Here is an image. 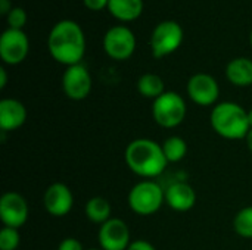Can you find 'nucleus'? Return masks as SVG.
Returning <instances> with one entry per match:
<instances>
[{"mask_svg":"<svg viewBox=\"0 0 252 250\" xmlns=\"http://www.w3.org/2000/svg\"><path fill=\"white\" fill-rule=\"evenodd\" d=\"M233 228L242 239H252V206H247L236 214Z\"/></svg>","mask_w":252,"mask_h":250,"instance_id":"obj_21","label":"nucleus"},{"mask_svg":"<svg viewBox=\"0 0 252 250\" xmlns=\"http://www.w3.org/2000/svg\"><path fill=\"white\" fill-rule=\"evenodd\" d=\"M108 10L121 22L136 21L143 12V0H109Z\"/></svg>","mask_w":252,"mask_h":250,"instance_id":"obj_17","label":"nucleus"},{"mask_svg":"<svg viewBox=\"0 0 252 250\" xmlns=\"http://www.w3.org/2000/svg\"><path fill=\"white\" fill-rule=\"evenodd\" d=\"M6 22L9 28L22 29L27 24V12L22 7H12V10L6 15Z\"/></svg>","mask_w":252,"mask_h":250,"instance_id":"obj_23","label":"nucleus"},{"mask_svg":"<svg viewBox=\"0 0 252 250\" xmlns=\"http://www.w3.org/2000/svg\"><path fill=\"white\" fill-rule=\"evenodd\" d=\"M58 250H86L83 248L81 242L75 237H66L63 239L59 246H58Z\"/></svg>","mask_w":252,"mask_h":250,"instance_id":"obj_24","label":"nucleus"},{"mask_svg":"<svg viewBox=\"0 0 252 250\" xmlns=\"http://www.w3.org/2000/svg\"><path fill=\"white\" fill-rule=\"evenodd\" d=\"M165 203L176 212H188L196 203V193L188 183H173L165 189Z\"/></svg>","mask_w":252,"mask_h":250,"instance_id":"obj_14","label":"nucleus"},{"mask_svg":"<svg viewBox=\"0 0 252 250\" xmlns=\"http://www.w3.org/2000/svg\"><path fill=\"white\" fill-rule=\"evenodd\" d=\"M124 161L131 172L146 180L159 177L168 165L162 146L151 139L130 141L124 152Z\"/></svg>","mask_w":252,"mask_h":250,"instance_id":"obj_2","label":"nucleus"},{"mask_svg":"<svg viewBox=\"0 0 252 250\" xmlns=\"http://www.w3.org/2000/svg\"><path fill=\"white\" fill-rule=\"evenodd\" d=\"M130 209L140 217L157 214L165 202V190L154 180H142L128 193Z\"/></svg>","mask_w":252,"mask_h":250,"instance_id":"obj_4","label":"nucleus"},{"mask_svg":"<svg viewBox=\"0 0 252 250\" xmlns=\"http://www.w3.org/2000/svg\"><path fill=\"white\" fill-rule=\"evenodd\" d=\"M43 205L47 214L56 218L66 217L74 206V196L71 189L63 183H53L43 194Z\"/></svg>","mask_w":252,"mask_h":250,"instance_id":"obj_13","label":"nucleus"},{"mask_svg":"<svg viewBox=\"0 0 252 250\" xmlns=\"http://www.w3.org/2000/svg\"><path fill=\"white\" fill-rule=\"evenodd\" d=\"M21 237L16 228L3 227L0 230V250H16L19 248Z\"/></svg>","mask_w":252,"mask_h":250,"instance_id":"obj_22","label":"nucleus"},{"mask_svg":"<svg viewBox=\"0 0 252 250\" xmlns=\"http://www.w3.org/2000/svg\"><path fill=\"white\" fill-rule=\"evenodd\" d=\"M111 212L112 208L109 200L102 196H94L89 199L86 203V217L93 224H99V225L105 224L106 221L111 220Z\"/></svg>","mask_w":252,"mask_h":250,"instance_id":"obj_18","label":"nucleus"},{"mask_svg":"<svg viewBox=\"0 0 252 250\" xmlns=\"http://www.w3.org/2000/svg\"><path fill=\"white\" fill-rule=\"evenodd\" d=\"M250 41H251V46H252V31H251V35H250Z\"/></svg>","mask_w":252,"mask_h":250,"instance_id":"obj_31","label":"nucleus"},{"mask_svg":"<svg viewBox=\"0 0 252 250\" xmlns=\"http://www.w3.org/2000/svg\"><path fill=\"white\" fill-rule=\"evenodd\" d=\"M28 203L16 192H6L0 199V220L4 227L19 230L28 220Z\"/></svg>","mask_w":252,"mask_h":250,"instance_id":"obj_11","label":"nucleus"},{"mask_svg":"<svg viewBox=\"0 0 252 250\" xmlns=\"http://www.w3.org/2000/svg\"><path fill=\"white\" fill-rule=\"evenodd\" d=\"M245 141H247V146H248V149L252 152V128L250 130V133L247 134V137H245Z\"/></svg>","mask_w":252,"mask_h":250,"instance_id":"obj_29","label":"nucleus"},{"mask_svg":"<svg viewBox=\"0 0 252 250\" xmlns=\"http://www.w3.org/2000/svg\"><path fill=\"white\" fill-rule=\"evenodd\" d=\"M149 43L154 57H165L182 46L183 28L176 21H162L152 31Z\"/></svg>","mask_w":252,"mask_h":250,"instance_id":"obj_6","label":"nucleus"},{"mask_svg":"<svg viewBox=\"0 0 252 250\" xmlns=\"http://www.w3.org/2000/svg\"><path fill=\"white\" fill-rule=\"evenodd\" d=\"M136 87H137V91L143 97L152 99V100L158 99L161 94L167 91L162 78L157 74H143L142 77H139Z\"/></svg>","mask_w":252,"mask_h":250,"instance_id":"obj_19","label":"nucleus"},{"mask_svg":"<svg viewBox=\"0 0 252 250\" xmlns=\"http://www.w3.org/2000/svg\"><path fill=\"white\" fill-rule=\"evenodd\" d=\"M103 50L114 60H126L136 50V37L124 25L111 27L103 35Z\"/></svg>","mask_w":252,"mask_h":250,"instance_id":"obj_7","label":"nucleus"},{"mask_svg":"<svg viewBox=\"0 0 252 250\" xmlns=\"http://www.w3.org/2000/svg\"><path fill=\"white\" fill-rule=\"evenodd\" d=\"M188 113L185 99L176 91H165L152 103V116L162 128L179 127Z\"/></svg>","mask_w":252,"mask_h":250,"instance_id":"obj_5","label":"nucleus"},{"mask_svg":"<svg viewBox=\"0 0 252 250\" xmlns=\"http://www.w3.org/2000/svg\"><path fill=\"white\" fill-rule=\"evenodd\" d=\"M83 3L89 10L99 12V10H103L105 7H108L109 0H83Z\"/></svg>","mask_w":252,"mask_h":250,"instance_id":"obj_25","label":"nucleus"},{"mask_svg":"<svg viewBox=\"0 0 252 250\" xmlns=\"http://www.w3.org/2000/svg\"><path fill=\"white\" fill-rule=\"evenodd\" d=\"M161 146H162V150H164V155H165L168 164L180 162L188 153V143L179 136H171V137L165 139Z\"/></svg>","mask_w":252,"mask_h":250,"instance_id":"obj_20","label":"nucleus"},{"mask_svg":"<svg viewBox=\"0 0 252 250\" xmlns=\"http://www.w3.org/2000/svg\"><path fill=\"white\" fill-rule=\"evenodd\" d=\"M213 130L223 139L242 140L250 133L248 112L235 102H221L216 105L210 115Z\"/></svg>","mask_w":252,"mask_h":250,"instance_id":"obj_3","label":"nucleus"},{"mask_svg":"<svg viewBox=\"0 0 252 250\" xmlns=\"http://www.w3.org/2000/svg\"><path fill=\"white\" fill-rule=\"evenodd\" d=\"M50 56L66 66L81 63L86 53V37L81 27L71 19H62L53 25L47 37Z\"/></svg>","mask_w":252,"mask_h":250,"instance_id":"obj_1","label":"nucleus"},{"mask_svg":"<svg viewBox=\"0 0 252 250\" xmlns=\"http://www.w3.org/2000/svg\"><path fill=\"white\" fill-rule=\"evenodd\" d=\"M30 52V41L22 29L7 28L0 37V57L6 65H19Z\"/></svg>","mask_w":252,"mask_h":250,"instance_id":"obj_9","label":"nucleus"},{"mask_svg":"<svg viewBox=\"0 0 252 250\" xmlns=\"http://www.w3.org/2000/svg\"><path fill=\"white\" fill-rule=\"evenodd\" d=\"M86 250H102V249H100V248H99V249H86Z\"/></svg>","mask_w":252,"mask_h":250,"instance_id":"obj_32","label":"nucleus"},{"mask_svg":"<svg viewBox=\"0 0 252 250\" xmlns=\"http://www.w3.org/2000/svg\"><path fill=\"white\" fill-rule=\"evenodd\" d=\"M27 121V108L16 99L0 100V128L3 131H15Z\"/></svg>","mask_w":252,"mask_h":250,"instance_id":"obj_15","label":"nucleus"},{"mask_svg":"<svg viewBox=\"0 0 252 250\" xmlns=\"http://www.w3.org/2000/svg\"><path fill=\"white\" fill-rule=\"evenodd\" d=\"M12 10V3L10 0H0V13L7 15Z\"/></svg>","mask_w":252,"mask_h":250,"instance_id":"obj_27","label":"nucleus"},{"mask_svg":"<svg viewBox=\"0 0 252 250\" xmlns=\"http://www.w3.org/2000/svg\"><path fill=\"white\" fill-rule=\"evenodd\" d=\"M6 84H7V72H6V69L1 66V68H0V88L3 90V88L6 87Z\"/></svg>","mask_w":252,"mask_h":250,"instance_id":"obj_28","label":"nucleus"},{"mask_svg":"<svg viewBox=\"0 0 252 250\" xmlns=\"http://www.w3.org/2000/svg\"><path fill=\"white\" fill-rule=\"evenodd\" d=\"M127 250H157V248L146 240H134L130 243Z\"/></svg>","mask_w":252,"mask_h":250,"instance_id":"obj_26","label":"nucleus"},{"mask_svg":"<svg viewBox=\"0 0 252 250\" xmlns=\"http://www.w3.org/2000/svg\"><path fill=\"white\" fill-rule=\"evenodd\" d=\"M248 121H250V127L252 128V109L248 111Z\"/></svg>","mask_w":252,"mask_h":250,"instance_id":"obj_30","label":"nucleus"},{"mask_svg":"<svg viewBox=\"0 0 252 250\" xmlns=\"http://www.w3.org/2000/svg\"><path fill=\"white\" fill-rule=\"evenodd\" d=\"M226 77L236 87L252 85V60L248 57L232 59L226 66Z\"/></svg>","mask_w":252,"mask_h":250,"instance_id":"obj_16","label":"nucleus"},{"mask_svg":"<svg viewBox=\"0 0 252 250\" xmlns=\"http://www.w3.org/2000/svg\"><path fill=\"white\" fill-rule=\"evenodd\" d=\"M186 91L189 99L199 106H213L219 100L220 87L217 80L205 72L195 74L189 78Z\"/></svg>","mask_w":252,"mask_h":250,"instance_id":"obj_10","label":"nucleus"},{"mask_svg":"<svg viewBox=\"0 0 252 250\" xmlns=\"http://www.w3.org/2000/svg\"><path fill=\"white\" fill-rule=\"evenodd\" d=\"M102 250H127L130 246V228L120 218H111L100 225L97 233Z\"/></svg>","mask_w":252,"mask_h":250,"instance_id":"obj_12","label":"nucleus"},{"mask_svg":"<svg viewBox=\"0 0 252 250\" xmlns=\"http://www.w3.org/2000/svg\"><path fill=\"white\" fill-rule=\"evenodd\" d=\"M92 75L83 63L66 66L62 75V88L68 99L80 102L84 100L92 91Z\"/></svg>","mask_w":252,"mask_h":250,"instance_id":"obj_8","label":"nucleus"}]
</instances>
